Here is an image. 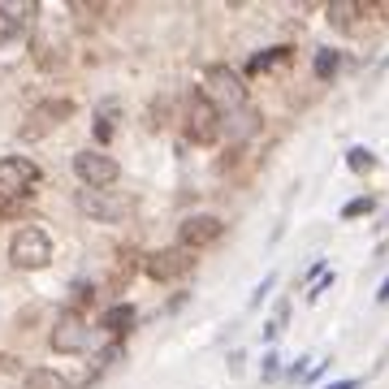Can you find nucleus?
Segmentation results:
<instances>
[{"mask_svg": "<svg viewBox=\"0 0 389 389\" xmlns=\"http://www.w3.org/2000/svg\"><path fill=\"white\" fill-rule=\"evenodd\" d=\"M195 255L199 251H186V247H160V251L143 255V272L151 277V282H182V277L199 264Z\"/></svg>", "mask_w": 389, "mask_h": 389, "instance_id": "obj_9", "label": "nucleus"}, {"mask_svg": "<svg viewBox=\"0 0 389 389\" xmlns=\"http://www.w3.org/2000/svg\"><path fill=\"white\" fill-rule=\"evenodd\" d=\"M359 380H338V385H329V389H355Z\"/></svg>", "mask_w": 389, "mask_h": 389, "instance_id": "obj_25", "label": "nucleus"}, {"mask_svg": "<svg viewBox=\"0 0 389 389\" xmlns=\"http://www.w3.org/2000/svg\"><path fill=\"white\" fill-rule=\"evenodd\" d=\"M0 22H9V18H5V9H0Z\"/></svg>", "mask_w": 389, "mask_h": 389, "instance_id": "obj_26", "label": "nucleus"}, {"mask_svg": "<svg viewBox=\"0 0 389 389\" xmlns=\"http://www.w3.org/2000/svg\"><path fill=\"white\" fill-rule=\"evenodd\" d=\"M74 113H78V104H74V100H65V95H48V100L31 104V113H26V122H22V139L35 143V139L52 134V130H61L65 122H74Z\"/></svg>", "mask_w": 389, "mask_h": 389, "instance_id": "obj_5", "label": "nucleus"}, {"mask_svg": "<svg viewBox=\"0 0 389 389\" xmlns=\"http://www.w3.org/2000/svg\"><path fill=\"white\" fill-rule=\"evenodd\" d=\"M31 48H35V65H43V70H52V65H61V57H52V48H48L43 39H35Z\"/></svg>", "mask_w": 389, "mask_h": 389, "instance_id": "obj_19", "label": "nucleus"}, {"mask_svg": "<svg viewBox=\"0 0 389 389\" xmlns=\"http://www.w3.org/2000/svg\"><path fill=\"white\" fill-rule=\"evenodd\" d=\"M255 113L251 108H243V113H230V122H225V130H230V139H247V134H255Z\"/></svg>", "mask_w": 389, "mask_h": 389, "instance_id": "obj_15", "label": "nucleus"}, {"mask_svg": "<svg viewBox=\"0 0 389 389\" xmlns=\"http://www.w3.org/2000/svg\"><path fill=\"white\" fill-rule=\"evenodd\" d=\"M338 65H342V52H333V48H320V52H316V61H311V70H316L320 82H329L333 74H338Z\"/></svg>", "mask_w": 389, "mask_h": 389, "instance_id": "obj_13", "label": "nucleus"}, {"mask_svg": "<svg viewBox=\"0 0 389 389\" xmlns=\"http://www.w3.org/2000/svg\"><path fill=\"white\" fill-rule=\"evenodd\" d=\"M74 203H78V212L82 216H91V220H100V225H117V220H126L130 216V199L126 195H113V191H78L74 195Z\"/></svg>", "mask_w": 389, "mask_h": 389, "instance_id": "obj_8", "label": "nucleus"}, {"mask_svg": "<svg viewBox=\"0 0 389 389\" xmlns=\"http://www.w3.org/2000/svg\"><path fill=\"white\" fill-rule=\"evenodd\" d=\"M18 389H74V385H70L61 372H52V368H31Z\"/></svg>", "mask_w": 389, "mask_h": 389, "instance_id": "obj_12", "label": "nucleus"}, {"mask_svg": "<svg viewBox=\"0 0 389 389\" xmlns=\"http://www.w3.org/2000/svg\"><path fill=\"white\" fill-rule=\"evenodd\" d=\"M108 113H113V104H104V113L95 117V130H91V134H95V143H100V151H104V143H108V139H113V122H108Z\"/></svg>", "mask_w": 389, "mask_h": 389, "instance_id": "obj_18", "label": "nucleus"}, {"mask_svg": "<svg viewBox=\"0 0 389 389\" xmlns=\"http://www.w3.org/2000/svg\"><path fill=\"white\" fill-rule=\"evenodd\" d=\"M277 372H282V359H277V355H264V368H260V376H264V380H277Z\"/></svg>", "mask_w": 389, "mask_h": 389, "instance_id": "obj_22", "label": "nucleus"}, {"mask_svg": "<svg viewBox=\"0 0 389 389\" xmlns=\"http://www.w3.org/2000/svg\"><path fill=\"white\" fill-rule=\"evenodd\" d=\"M290 52H294V48H286V43H282V48H268L264 57H251V65H247V70H251V74H260V70H272V65L290 61Z\"/></svg>", "mask_w": 389, "mask_h": 389, "instance_id": "obj_16", "label": "nucleus"}, {"mask_svg": "<svg viewBox=\"0 0 389 389\" xmlns=\"http://www.w3.org/2000/svg\"><path fill=\"white\" fill-rule=\"evenodd\" d=\"M43 174L31 156H5L0 160V199L5 203H18V199H31L39 191Z\"/></svg>", "mask_w": 389, "mask_h": 389, "instance_id": "obj_6", "label": "nucleus"}, {"mask_svg": "<svg viewBox=\"0 0 389 389\" xmlns=\"http://www.w3.org/2000/svg\"><path fill=\"white\" fill-rule=\"evenodd\" d=\"M87 303H95V286H87V282H74V311H82Z\"/></svg>", "mask_w": 389, "mask_h": 389, "instance_id": "obj_21", "label": "nucleus"}, {"mask_svg": "<svg viewBox=\"0 0 389 389\" xmlns=\"http://www.w3.org/2000/svg\"><path fill=\"white\" fill-rule=\"evenodd\" d=\"M134 320H139V316H134V303H126V299H122V303H113V307L100 316V329H104L113 342H122V338H130Z\"/></svg>", "mask_w": 389, "mask_h": 389, "instance_id": "obj_11", "label": "nucleus"}, {"mask_svg": "<svg viewBox=\"0 0 389 389\" xmlns=\"http://www.w3.org/2000/svg\"><path fill=\"white\" fill-rule=\"evenodd\" d=\"M220 234H225V220L212 216V212H195V216H186L182 225H178V247H186V251H203V247L220 243Z\"/></svg>", "mask_w": 389, "mask_h": 389, "instance_id": "obj_10", "label": "nucleus"}, {"mask_svg": "<svg viewBox=\"0 0 389 389\" xmlns=\"http://www.w3.org/2000/svg\"><path fill=\"white\" fill-rule=\"evenodd\" d=\"M48 346L57 351V355H87L95 346V329H91V320L82 311L65 307V311H57V320H52Z\"/></svg>", "mask_w": 389, "mask_h": 389, "instance_id": "obj_2", "label": "nucleus"}, {"mask_svg": "<svg viewBox=\"0 0 389 389\" xmlns=\"http://www.w3.org/2000/svg\"><path fill=\"white\" fill-rule=\"evenodd\" d=\"M203 95L220 108V117L243 113V108H247V82H243V74L230 70V65H208V70H203Z\"/></svg>", "mask_w": 389, "mask_h": 389, "instance_id": "obj_3", "label": "nucleus"}, {"mask_svg": "<svg viewBox=\"0 0 389 389\" xmlns=\"http://www.w3.org/2000/svg\"><path fill=\"white\" fill-rule=\"evenodd\" d=\"M52 255H57V247H52V234L43 225H22L9 243V264L22 268V272H39L52 264Z\"/></svg>", "mask_w": 389, "mask_h": 389, "instance_id": "obj_4", "label": "nucleus"}, {"mask_svg": "<svg viewBox=\"0 0 389 389\" xmlns=\"http://www.w3.org/2000/svg\"><path fill=\"white\" fill-rule=\"evenodd\" d=\"M372 212V195H359V199H351L346 208H342V216L346 220H355V216H368Z\"/></svg>", "mask_w": 389, "mask_h": 389, "instance_id": "obj_20", "label": "nucleus"}, {"mask_svg": "<svg viewBox=\"0 0 389 389\" xmlns=\"http://www.w3.org/2000/svg\"><path fill=\"white\" fill-rule=\"evenodd\" d=\"M346 164H351L355 174H368V169H376V156H372L368 147H351V151H346Z\"/></svg>", "mask_w": 389, "mask_h": 389, "instance_id": "obj_17", "label": "nucleus"}, {"mask_svg": "<svg viewBox=\"0 0 389 389\" xmlns=\"http://www.w3.org/2000/svg\"><path fill=\"white\" fill-rule=\"evenodd\" d=\"M272 286H277V277H264V282H260V290L251 294V307H255V303H260V299H264V294H268Z\"/></svg>", "mask_w": 389, "mask_h": 389, "instance_id": "obj_23", "label": "nucleus"}, {"mask_svg": "<svg viewBox=\"0 0 389 389\" xmlns=\"http://www.w3.org/2000/svg\"><path fill=\"white\" fill-rule=\"evenodd\" d=\"M376 303H389V277L380 282V290H376Z\"/></svg>", "mask_w": 389, "mask_h": 389, "instance_id": "obj_24", "label": "nucleus"}, {"mask_svg": "<svg viewBox=\"0 0 389 389\" xmlns=\"http://www.w3.org/2000/svg\"><path fill=\"white\" fill-rule=\"evenodd\" d=\"M74 178L87 191H108L122 178V164L108 151H100V147H82V151H74Z\"/></svg>", "mask_w": 389, "mask_h": 389, "instance_id": "obj_7", "label": "nucleus"}, {"mask_svg": "<svg viewBox=\"0 0 389 389\" xmlns=\"http://www.w3.org/2000/svg\"><path fill=\"white\" fill-rule=\"evenodd\" d=\"M182 130H186V143L212 147L220 134H225V117H220V108L203 91H191L186 95V113H182Z\"/></svg>", "mask_w": 389, "mask_h": 389, "instance_id": "obj_1", "label": "nucleus"}, {"mask_svg": "<svg viewBox=\"0 0 389 389\" xmlns=\"http://www.w3.org/2000/svg\"><path fill=\"white\" fill-rule=\"evenodd\" d=\"M324 14H329V22H333V26H351V22H355V14H368V5H355V0H338V5H329Z\"/></svg>", "mask_w": 389, "mask_h": 389, "instance_id": "obj_14", "label": "nucleus"}]
</instances>
